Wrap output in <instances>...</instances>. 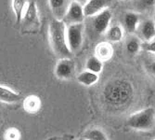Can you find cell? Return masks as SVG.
I'll use <instances>...</instances> for the list:
<instances>
[{
  "label": "cell",
  "instance_id": "9a60e30c",
  "mask_svg": "<svg viewBox=\"0 0 155 140\" xmlns=\"http://www.w3.org/2000/svg\"><path fill=\"white\" fill-rule=\"evenodd\" d=\"M98 74L92 72L90 70H84L81 73H79L76 77V80L78 81V83H80L81 85L86 86V87H90L93 86L98 81Z\"/></svg>",
  "mask_w": 155,
  "mask_h": 140
},
{
  "label": "cell",
  "instance_id": "8fae6325",
  "mask_svg": "<svg viewBox=\"0 0 155 140\" xmlns=\"http://www.w3.org/2000/svg\"><path fill=\"white\" fill-rule=\"evenodd\" d=\"M139 38L144 42L151 41L155 38V21L149 19L139 23L137 28Z\"/></svg>",
  "mask_w": 155,
  "mask_h": 140
},
{
  "label": "cell",
  "instance_id": "2e32d148",
  "mask_svg": "<svg viewBox=\"0 0 155 140\" xmlns=\"http://www.w3.org/2000/svg\"><path fill=\"white\" fill-rule=\"evenodd\" d=\"M139 16L138 14L135 12H127L124 14V24L125 31L133 34L137 31V28L139 26Z\"/></svg>",
  "mask_w": 155,
  "mask_h": 140
},
{
  "label": "cell",
  "instance_id": "e0dca14e",
  "mask_svg": "<svg viewBox=\"0 0 155 140\" xmlns=\"http://www.w3.org/2000/svg\"><path fill=\"white\" fill-rule=\"evenodd\" d=\"M29 0H12V9L16 18V23H21Z\"/></svg>",
  "mask_w": 155,
  "mask_h": 140
},
{
  "label": "cell",
  "instance_id": "7c38bea8",
  "mask_svg": "<svg viewBox=\"0 0 155 140\" xmlns=\"http://www.w3.org/2000/svg\"><path fill=\"white\" fill-rule=\"evenodd\" d=\"M41 106H42L41 99L35 94L26 96L22 102L23 109L25 110V112L29 114H36L40 110Z\"/></svg>",
  "mask_w": 155,
  "mask_h": 140
},
{
  "label": "cell",
  "instance_id": "4fadbf2b",
  "mask_svg": "<svg viewBox=\"0 0 155 140\" xmlns=\"http://www.w3.org/2000/svg\"><path fill=\"white\" fill-rule=\"evenodd\" d=\"M21 98V93L13 91L7 86H0V101L5 104H15Z\"/></svg>",
  "mask_w": 155,
  "mask_h": 140
},
{
  "label": "cell",
  "instance_id": "d6986e66",
  "mask_svg": "<svg viewBox=\"0 0 155 140\" xmlns=\"http://www.w3.org/2000/svg\"><path fill=\"white\" fill-rule=\"evenodd\" d=\"M86 69L97 74H101L103 70V61L98 58L96 54L92 55L86 62Z\"/></svg>",
  "mask_w": 155,
  "mask_h": 140
},
{
  "label": "cell",
  "instance_id": "4316f807",
  "mask_svg": "<svg viewBox=\"0 0 155 140\" xmlns=\"http://www.w3.org/2000/svg\"><path fill=\"white\" fill-rule=\"evenodd\" d=\"M154 21H155V17H154Z\"/></svg>",
  "mask_w": 155,
  "mask_h": 140
},
{
  "label": "cell",
  "instance_id": "5b68a950",
  "mask_svg": "<svg viewBox=\"0 0 155 140\" xmlns=\"http://www.w3.org/2000/svg\"><path fill=\"white\" fill-rule=\"evenodd\" d=\"M84 30V23L67 25L66 28L67 42L73 54L78 53L83 46Z\"/></svg>",
  "mask_w": 155,
  "mask_h": 140
},
{
  "label": "cell",
  "instance_id": "9c48e42d",
  "mask_svg": "<svg viewBox=\"0 0 155 140\" xmlns=\"http://www.w3.org/2000/svg\"><path fill=\"white\" fill-rule=\"evenodd\" d=\"M112 0H88L84 6V11L86 17H93L96 14L109 8Z\"/></svg>",
  "mask_w": 155,
  "mask_h": 140
},
{
  "label": "cell",
  "instance_id": "5bb4252c",
  "mask_svg": "<svg viewBox=\"0 0 155 140\" xmlns=\"http://www.w3.org/2000/svg\"><path fill=\"white\" fill-rule=\"evenodd\" d=\"M95 54L103 62L109 61L114 55V49L110 41H103L98 43L95 50Z\"/></svg>",
  "mask_w": 155,
  "mask_h": 140
},
{
  "label": "cell",
  "instance_id": "ffe728a7",
  "mask_svg": "<svg viewBox=\"0 0 155 140\" xmlns=\"http://www.w3.org/2000/svg\"><path fill=\"white\" fill-rule=\"evenodd\" d=\"M125 49H126V51H127L129 54L135 55L139 51L140 49H142V44L138 37H131L128 38L127 41H126Z\"/></svg>",
  "mask_w": 155,
  "mask_h": 140
},
{
  "label": "cell",
  "instance_id": "603a6c76",
  "mask_svg": "<svg viewBox=\"0 0 155 140\" xmlns=\"http://www.w3.org/2000/svg\"><path fill=\"white\" fill-rule=\"evenodd\" d=\"M142 49L146 51L155 53V40L153 39L151 41L144 42V43L142 44Z\"/></svg>",
  "mask_w": 155,
  "mask_h": 140
},
{
  "label": "cell",
  "instance_id": "6da1fadb",
  "mask_svg": "<svg viewBox=\"0 0 155 140\" xmlns=\"http://www.w3.org/2000/svg\"><path fill=\"white\" fill-rule=\"evenodd\" d=\"M134 89L128 80L115 79L103 89L102 96L105 103L114 108H122L128 106L133 99Z\"/></svg>",
  "mask_w": 155,
  "mask_h": 140
},
{
  "label": "cell",
  "instance_id": "484cf974",
  "mask_svg": "<svg viewBox=\"0 0 155 140\" xmlns=\"http://www.w3.org/2000/svg\"><path fill=\"white\" fill-rule=\"evenodd\" d=\"M124 1H128V0H124Z\"/></svg>",
  "mask_w": 155,
  "mask_h": 140
},
{
  "label": "cell",
  "instance_id": "cb8c5ba5",
  "mask_svg": "<svg viewBox=\"0 0 155 140\" xmlns=\"http://www.w3.org/2000/svg\"><path fill=\"white\" fill-rule=\"evenodd\" d=\"M149 70H150V73H151L153 76H155V61L152 62V63L149 65Z\"/></svg>",
  "mask_w": 155,
  "mask_h": 140
},
{
  "label": "cell",
  "instance_id": "d4e9b609",
  "mask_svg": "<svg viewBox=\"0 0 155 140\" xmlns=\"http://www.w3.org/2000/svg\"><path fill=\"white\" fill-rule=\"evenodd\" d=\"M74 1H75V2H78L79 4H81V5L84 6V5H86V4L87 3L88 0H74Z\"/></svg>",
  "mask_w": 155,
  "mask_h": 140
},
{
  "label": "cell",
  "instance_id": "7a4b0ae2",
  "mask_svg": "<svg viewBox=\"0 0 155 140\" xmlns=\"http://www.w3.org/2000/svg\"><path fill=\"white\" fill-rule=\"evenodd\" d=\"M67 25L62 20L53 19L48 25V39L51 50L59 59L71 58L73 53L70 50L66 36Z\"/></svg>",
  "mask_w": 155,
  "mask_h": 140
},
{
  "label": "cell",
  "instance_id": "ac0fdd59",
  "mask_svg": "<svg viewBox=\"0 0 155 140\" xmlns=\"http://www.w3.org/2000/svg\"><path fill=\"white\" fill-rule=\"evenodd\" d=\"M106 37L110 42H120L124 37V29L119 24L110 26L106 32Z\"/></svg>",
  "mask_w": 155,
  "mask_h": 140
},
{
  "label": "cell",
  "instance_id": "3957f363",
  "mask_svg": "<svg viewBox=\"0 0 155 140\" xmlns=\"http://www.w3.org/2000/svg\"><path fill=\"white\" fill-rule=\"evenodd\" d=\"M127 125L137 131H150L155 126V109L147 107L129 116Z\"/></svg>",
  "mask_w": 155,
  "mask_h": 140
},
{
  "label": "cell",
  "instance_id": "8992f818",
  "mask_svg": "<svg viewBox=\"0 0 155 140\" xmlns=\"http://www.w3.org/2000/svg\"><path fill=\"white\" fill-rule=\"evenodd\" d=\"M75 71V64L71 58H61L56 64L54 73L60 79H69L73 77Z\"/></svg>",
  "mask_w": 155,
  "mask_h": 140
},
{
  "label": "cell",
  "instance_id": "7402d4cb",
  "mask_svg": "<svg viewBox=\"0 0 155 140\" xmlns=\"http://www.w3.org/2000/svg\"><path fill=\"white\" fill-rule=\"evenodd\" d=\"M21 138V132L17 128H8L5 133V139L18 140Z\"/></svg>",
  "mask_w": 155,
  "mask_h": 140
},
{
  "label": "cell",
  "instance_id": "44dd1931",
  "mask_svg": "<svg viewBox=\"0 0 155 140\" xmlns=\"http://www.w3.org/2000/svg\"><path fill=\"white\" fill-rule=\"evenodd\" d=\"M84 139L87 140H108L109 137L101 129L93 128L88 130L84 135Z\"/></svg>",
  "mask_w": 155,
  "mask_h": 140
},
{
  "label": "cell",
  "instance_id": "30bf717a",
  "mask_svg": "<svg viewBox=\"0 0 155 140\" xmlns=\"http://www.w3.org/2000/svg\"><path fill=\"white\" fill-rule=\"evenodd\" d=\"M73 0H48L49 9L53 17L58 20H63Z\"/></svg>",
  "mask_w": 155,
  "mask_h": 140
},
{
  "label": "cell",
  "instance_id": "ba28073f",
  "mask_svg": "<svg viewBox=\"0 0 155 140\" xmlns=\"http://www.w3.org/2000/svg\"><path fill=\"white\" fill-rule=\"evenodd\" d=\"M111 17H112V13L109 9H106L101 12L94 15L92 21L94 30L97 34H106L107 30L110 27Z\"/></svg>",
  "mask_w": 155,
  "mask_h": 140
},
{
  "label": "cell",
  "instance_id": "277c9868",
  "mask_svg": "<svg viewBox=\"0 0 155 140\" xmlns=\"http://www.w3.org/2000/svg\"><path fill=\"white\" fill-rule=\"evenodd\" d=\"M21 30L24 33H37L41 27V20L39 17L38 8L35 0H30L25 12L23 14L22 20L21 22Z\"/></svg>",
  "mask_w": 155,
  "mask_h": 140
},
{
  "label": "cell",
  "instance_id": "52a82bcc",
  "mask_svg": "<svg viewBox=\"0 0 155 140\" xmlns=\"http://www.w3.org/2000/svg\"><path fill=\"white\" fill-rule=\"evenodd\" d=\"M84 18H86V14L84 11V6L73 0L62 21L66 25H69L84 23Z\"/></svg>",
  "mask_w": 155,
  "mask_h": 140
}]
</instances>
